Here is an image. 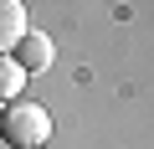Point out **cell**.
Returning <instances> with one entry per match:
<instances>
[{"instance_id":"4","label":"cell","mask_w":154,"mask_h":149,"mask_svg":"<svg viewBox=\"0 0 154 149\" xmlns=\"http://www.w3.org/2000/svg\"><path fill=\"white\" fill-rule=\"evenodd\" d=\"M21 82H26V72H21L11 57H0V98H16V93H21Z\"/></svg>"},{"instance_id":"2","label":"cell","mask_w":154,"mask_h":149,"mask_svg":"<svg viewBox=\"0 0 154 149\" xmlns=\"http://www.w3.org/2000/svg\"><path fill=\"white\" fill-rule=\"evenodd\" d=\"M51 57H57V46H51V36H46V31H26V36L16 41V67L26 72V77L46 72V67H51Z\"/></svg>"},{"instance_id":"1","label":"cell","mask_w":154,"mask_h":149,"mask_svg":"<svg viewBox=\"0 0 154 149\" xmlns=\"http://www.w3.org/2000/svg\"><path fill=\"white\" fill-rule=\"evenodd\" d=\"M0 134H5V144L16 149H41L51 139V113L41 103H26V98H11L5 113H0Z\"/></svg>"},{"instance_id":"3","label":"cell","mask_w":154,"mask_h":149,"mask_svg":"<svg viewBox=\"0 0 154 149\" xmlns=\"http://www.w3.org/2000/svg\"><path fill=\"white\" fill-rule=\"evenodd\" d=\"M26 31H31L26 26V5H21V0H0V57H11Z\"/></svg>"}]
</instances>
